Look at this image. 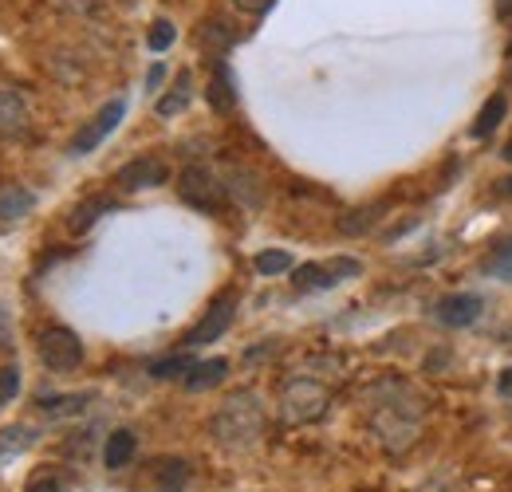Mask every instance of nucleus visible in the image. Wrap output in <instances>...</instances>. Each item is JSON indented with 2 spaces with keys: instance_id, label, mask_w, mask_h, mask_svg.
<instances>
[{
  "instance_id": "f257e3e1",
  "label": "nucleus",
  "mask_w": 512,
  "mask_h": 492,
  "mask_svg": "<svg viewBox=\"0 0 512 492\" xmlns=\"http://www.w3.org/2000/svg\"><path fill=\"white\" fill-rule=\"evenodd\" d=\"M386 394L390 398L379 402L371 414V430L379 433L390 453H406L422 433V406L406 386H386Z\"/></svg>"
},
{
  "instance_id": "f03ea898",
  "label": "nucleus",
  "mask_w": 512,
  "mask_h": 492,
  "mask_svg": "<svg viewBox=\"0 0 512 492\" xmlns=\"http://www.w3.org/2000/svg\"><path fill=\"white\" fill-rule=\"evenodd\" d=\"M209 430H213V437H217L225 449H249L256 437L264 433V402L256 398L253 390L229 394V398L217 406Z\"/></svg>"
},
{
  "instance_id": "7ed1b4c3",
  "label": "nucleus",
  "mask_w": 512,
  "mask_h": 492,
  "mask_svg": "<svg viewBox=\"0 0 512 492\" xmlns=\"http://www.w3.org/2000/svg\"><path fill=\"white\" fill-rule=\"evenodd\" d=\"M331 406V394L327 386L316 382V378H292L284 382L280 390V418L288 426H308V422H320Z\"/></svg>"
},
{
  "instance_id": "20e7f679",
  "label": "nucleus",
  "mask_w": 512,
  "mask_h": 492,
  "mask_svg": "<svg viewBox=\"0 0 512 492\" xmlns=\"http://www.w3.org/2000/svg\"><path fill=\"white\" fill-rule=\"evenodd\" d=\"M36 351H40V363L48 370H56V374L83 367V343L67 327H44L40 339H36Z\"/></svg>"
},
{
  "instance_id": "39448f33",
  "label": "nucleus",
  "mask_w": 512,
  "mask_h": 492,
  "mask_svg": "<svg viewBox=\"0 0 512 492\" xmlns=\"http://www.w3.org/2000/svg\"><path fill=\"white\" fill-rule=\"evenodd\" d=\"M178 193H182V201L193 205V209H201V213H221L225 209V185L217 182L209 170H201V166H190V170H182V178H178Z\"/></svg>"
},
{
  "instance_id": "423d86ee",
  "label": "nucleus",
  "mask_w": 512,
  "mask_h": 492,
  "mask_svg": "<svg viewBox=\"0 0 512 492\" xmlns=\"http://www.w3.org/2000/svg\"><path fill=\"white\" fill-rule=\"evenodd\" d=\"M233 315H237V296L233 292H225V296H217L209 311L201 315V323L193 327L190 335H186V347H205V343H217L229 327H233Z\"/></svg>"
},
{
  "instance_id": "0eeeda50",
  "label": "nucleus",
  "mask_w": 512,
  "mask_h": 492,
  "mask_svg": "<svg viewBox=\"0 0 512 492\" xmlns=\"http://www.w3.org/2000/svg\"><path fill=\"white\" fill-rule=\"evenodd\" d=\"M343 276H359V260H331V264H300L292 272L296 292H327Z\"/></svg>"
},
{
  "instance_id": "6e6552de",
  "label": "nucleus",
  "mask_w": 512,
  "mask_h": 492,
  "mask_svg": "<svg viewBox=\"0 0 512 492\" xmlns=\"http://www.w3.org/2000/svg\"><path fill=\"white\" fill-rule=\"evenodd\" d=\"M123 115H127V99H111L91 123L83 126L79 134H75V142H71V154H91L107 134H115V126L123 123Z\"/></svg>"
},
{
  "instance_id": "1a4fd4ad",
  "label": "nucleus",
  "mask_w": 512,
  "mask_h": 492,
  "mask_svg": "<svg viewBox=\"0 0 512 492\" xmlns=\"http://www.w3.org/2000/svg\"><path fill=\"white\" fill-rule=\"evenodd\" d=\"M190 481V465L182 457H154L146 465V477L138 481V489L146 492H182Z\"/></svg>"
},
{
  "instance_id": "9d476101",
  "label": "nucleus",
  "mask_w": 512,
  "mask_h": 492,
  "mask_svg": "<svg viewBox=\"0 0 512 492\" xmlns=\"http://www.w3.org/2000/svg\"><path fill=\"white\" fill-rule=\"evenodd\" d=\"M170 182V170L162 158H134L127 162L119 174H115V185L127 189V193H138V189H158V185Z\"/></svg>"
},
{
  "instance_id": "9b49d317",
  "label": "nucleus",
  "mask_w": 512,
  "mask_h": 492,
  "mask_svg": "<svg viewBox=\"0 0 512 492\" xmlns=\"http://www.w3.org/2000/svg\"><path fill=\"white\" fill-rule=\"evenodd\" d=\"M481 311H485V300L473 296V292H453V296L434 304L438 323H446V327H469V323H477Z\"/></svg>"
},
{
  "instance_id": "f8f14e48",
  "label": "nucleus",
  "mask_w": 512,
  "mask_h": 492,
  "mask_svg": "<svg viewBox=\"0 0 512 492\" xmlns=\"http://www.w3.org/2000/svg\"><path fill=\"white\" fill-rule=\"evenodd\" d=\"M28 134V107L16 91H0V138H24Z\"/></svg>"
},
{
  "instance_id": "ddd939ff",
  "label": "nucleus",
  "mask_w": 512,
  "mask_h": 492,
  "mask_svg": "<svg viewBox=\"0 0 512 492\" xmlns=\"http://www.w3.org/2000/svg\"><path fill=\"white\" fill-rule=\"evenodd\" d=\"M205 99H209V107L213 111H233V103H237V87H233V75H229V67L217 60L213 63V79H209V87H205Z\"/></svg>"
},
{
  "instance_id": "4468645a",
  "label": "nucleus",
  "mask_w": 512,
  "mask_h": 492,
  "mask_svg": "<svg viewBox=\"0 0 512 492\" xmlns=\"http://www.w3.org/2000/svg\"><path fill=\"white\" fill-rule=\"evenodd\" d=\"M134 449H138V437L130 430H115L103 445V465L107 469H127L134 461Z\"/></svg>"
},
{
  "instance_id": "2eb2a0df",
  "label": "nucleus",
  "mask_w": 512,
  "mask_h": 492,
  "mask_svg": "<svg viewBox=\"0 0 512 492\" xmlns=\"http://www.w3.org/2000/svg\"><path fill=\"white\" fill-rule=\"evenodd\" d=\"M225 374H229V363H225V359H205V363H193L190 374H186L182 382H186L190 394H201V390H213Z\"/></svg>"
},
{
  "instance_id": "dca6fc26",
  "label": "nucleus",
  "mask_w": 512,
  "mask_h": 492,
  "mask_svg": "<svg viewBox=\"0 0 512 492\" xmlns=\"http://www.w3.org/2000/svg\"><path fill=\"white\" fill-rule=\"evenodd\" d=\"M32 205H36V197L28 189H20V185L0 189V221H20V217L32 213Z\"/></svg>"
},
{
  "instance_id": "f3484780",
  "label": "nucleus",
  "mask_w": 512,
  "mask_h": 492,
  "mask_svg": "<svg viewBox=\"0 0 512 492\" xmlns=\"http://www.w3.org/2000/svg\"><path fill=\"white\" fill-rule=\"evenodd\" d=\"M190 95H193V75L190 71H182V75L174 79L170 95H166V99H158V115H162V119L182 115V111H186V103H190Z\"/></svg>"
},
{
  "instance_id": "a211bd4d",
  "label": "nucleus",
  "mask_w": 512,
  "mask_h": 492,
  "mask_svg": "<svg viewBox=\"0 0 512 492\" xmlns=\"http://www.w3.org/2000/svg\"><path fill=\"white\" fill-rule=\"evenodd\" d=\"M201 48H205V52H213V56L221 60V56L233 48V28H229L225 20H217V16H213V20H205V24H201Z\"/></svg>"
},
{
  "instance_id": "6ab92c4d",
  "label": "nucleus",
  "mask_w": 512,
  "mask_h": 492,
  "mask_svg": "<svg viewBox=\"0 0 512 492\" xmlns=\"http://www.w3.org/2000/svg\"><path fill=\"white\" fill-rule=\"evenodd\" d=\"M87 402H91V394H44L36 406H40L48 418H71V414H79Z\"/></svg>"
},
{
  "instance_id": "aec40b11",
  "label": "nucleus",
  "mask_w": 512,
  "mask_h": 492,
  "mask_svg": "<svg viewBox=\"0 0 512 492\" xmlns=\"http://www.w3.org/2000/svg\"><path fill=\"white\" fill-rule=\"evenodd\" d=\"M505 111H509V99H505V95H493V99L481 107V115L473 119V138H489V134L501 126Z\"/></svg>"
},
{
  "instance_id": "412c9836",
  "label": "nucleus",
  "mask_w": 512,
  "mask_h": 492,
  "mask_svg": "<svg viewBox=\"0 0 512 492\" xmlns=\"http://www.w3.org/2000/svg\"><path fill=\"white\" fill-rule=\"evenodd\" d=\"M103 213H111V201H107V197H91V201H83V205L71 213L67 225H71V233H87Z\"/></svg>"
},
{
  "instance_id": "4be33fe9",
  "label": "nucleus",
  "mask_w": 512,
  "mask_h": 492,
  "mask_svg": "<svg viewBox=\"0 0 512 492\" xmlns=\"http://www.w3.org/2000/svg\"><path fill=\"white\" fill-rule=\"evenodd\" d=\"M253 264L260 276H280V272L292 268V252H284V248H264V252H256Z\"/></svg>"
},
{
  "instance_id": "5701e85b",
  "label": "nucleus",
  "mask_w": 512,
  "mask_h": 492,
  "mask_svg": "<svg viewBox=\"0 0 512 492\" xmlns=\"http://www.w3.org/2000/svg\"><path fill=\"white\" fill-rule=\"evenodd\" d=\"M193 367L190 355H170V359H158V363H150V378H186Z\"/></svg>"
},
{
  "instance_id": "b1692460",
  "label": "nucleus",
  "mask_w": 512,
  "mask_h": 492,
  "mask_svg": "<svg viewBox=\"0 0 512 492\" xmlns=\"http://www.w3.org/2000/svg\"><path fill=\"white\" fill-rule=\"evenodd\" d=\"M174 40H178V32H174V24H170V20H154V24H150V36H146L150 52H166Z\"/></svg>"
},
{
  "instance_id": "393cba45",
  "label": "nucleus",
  "mask_w": 512,
  "mask_h": 492,
  "mask_svg": "<svg viewBox=\"0 0 512 492\" xmlns=\"http://www.w3.org/2000/svg\"><path fill=\"white\" fill-rule=\"evenodd\" d=\"M383 213V205H375V209H363V213H351L339 229L347 233V237H355V233H363V229H371V217H379Z\"/></svg>"
},
{
  "instance_id": "a878e982",
  "label": "nucleus",
  "mask_w": 512,
  "mask_h": 492,
  "mask_svg": "<svg viewBox=\"0 0 512 492\" xmlns=\"http://www.w3.org/2000/svg\"><path fill=\"white\" fill-rule=\"evenodd\" d=\"M20 394V370L16 367H0V406L12 402Z\"/></svg>"
},
{
  "instance_id": "bb28decb",
  "label": "nucleus",
  "mask_w": 512,
  "mask_h": 492,
  "mask_svg": "<svg viewBox=\"0 0 512 492\" xmlns=\"http://www.w3.org/2000/svg\"><path fill=\"white\" fill-rule=\"evenodd\" d=\"M28 492H64V481L56 477V473H48V469H40L32 481H28Z\"/></svg>"
},
{
  "instance_id": "cd10ccee",
  "label": "nucleus",
  "mask_w": 512,
  "mask_h": 492,
  "mask_svg": "<svg viewBox=\"0 0 512 492\" xmlns=\"http://www.w3.org/2000/svg\"><path fill=\"white\" fill-rule=\"evenodd\" d=\"M12 351H16V331H12L8 311L0 308V355H12Z\"/></svg>"
},
{
  "instance_id": "c85d7f7f",
  "label": "nucleus",
  "mask_w": 512,
  "mask_h": 492,
  "mask_svg": "<svg viewBox=\"0 0 512 492\" xmlns=\"http://www.w3.org/2000/svg\"><path fill=\"white\" fill-rule=\"evenodd\" d=\"M28 437H32V430H4V433H0V453L28 445Z\"/></svg>"
},
{
  "instance_id": "c756f323",
  "label": "nucleus",
  "mask_w": 512,
  "mask_h": 492,
  "mask_svg": "<svg viewBox=\"0 0 512 492\" xmlns=\"http://www.w3.org/2000/svg\"><path fill=\"white\" fill-rule=\"evenodd\" d=\"M233 4H237L241 12H249V16H264V12H268L276 0H233Z\"/></svg>"
},
{
  "instance_id": "7c9ffc66",
  "label": "nucleus",
  "mask_w": 512,
  "mask_h": 492,
  "mask_svg": "<svg viewBox=\"0 0 512 492\" xmlns=\"http://www.w3.org/2000/svg\"><path fill=\"white\" fill-rule=\"evenodd\" d=\"M497 390H501V398H512V367L501 370V378H497Z\"/></svg>"
},
{
  "instance_id": "2f4dec72",
  "label": "nucleus",
  "mask_w": 512,
  "mask_h": 492,
  "mask_svg": "<svg viewBox=\"0 0 512 492\" xmlns=\"http://www.w3.org/2000/svg\"><path fill=\"white\" fill-rule=\"evenodd\" d=\"M162 75H166V67H162V63H154V67H150V75H146V91H154V87L162 83Z\"/></svg>"
},
{
  "instance_id": "473e14b6",
  "label": "nucleus",
  "mask_w": 512,
  "mask_h": 492,
  "mask_svg": "<svg viewBox=\"0 0 512 492\" xmlns=\"http://www.w3.org/2000/svg\"><path fill=\"white\" fill-rule=\"evenodd\" d=\"M229 185H241V182L233 178V182H229ZM245 185H256L253 178H249V174H245ZM233 193H237V189H233ZM245 193H249V189H245ZM249 205H260V197H256V193H249Z\"/></svg>"
},
{
  "instance_id": "72a5a7b5",
  "label": "nucleus",
  "mask_w": 512,
  "mask_h": 492,
  "mask_svg": "<svg viewBox=\"0 0 512 492\" xmlns=\"http://www.w3.org/2000/svg\"><path fill=\"white\" fill-rule=\"evenodd\" d=\"M497 8H501V16H505V20L512 16V0H497Z\"/></svg>"
},
{
  "instance_id": "f704fd0d",
  "label": "nucleus",
  "mask_w": 512,
  "mask_h": 492,
  "mask_svg": "<svg viewBox=\"0 0 512 492\" xmlns=\"http://www.w3.org/2000/svg\"><path fill=\"white\" fill-rule=\"evenodd\" d=\"M501 189H505V193L512 197V178H505V182H501Z\"/></svg>"
},
{
  "instance_id": "c9c22d12",
  "label": "nucleus",
  "mask_w": 512,
  "mask_h": 492,
  "mask_svg": "<svg viewBox=\"0 0 512 492\" xmlns=\"http://www.w3.org/2000/svg\"><path fill=\"white\" fill-rule=\"evenodd\" d=\"M505 158H509V162H512V142H509V146H505Z\"/></svg>"
}]
</instances>
